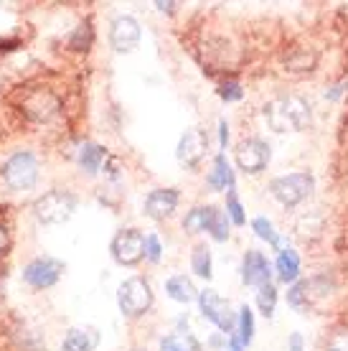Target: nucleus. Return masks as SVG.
<instances>
[{"label":"nucleus","instance_id":"nucleus-35","mask_svg":"<svg viewBox=\"0 0 348 351\" xmlns=\"http://www.w3.org/2000/svg\"><path fill=\"white\" fill-rule=\"evenodd\" d=\"M8 247H10V234H8V229L0 224V255H5Z\"/></svg>","mask_w":348,"mask_h":351},{"label":"nucleus","instance_id":"nucleus-33","mask_svg":"<svg viewBox=\"0 0 348 351\" xmlns=\"http://www.w3.org/2000/svg\"><path fill=\"white\" fill-rule=\"evenodd\" d=\"M288 351H303V334H290L288 339Z\"/></svg>","mask_w":348,"mask_h":351},{"label":"nucleus","instance_id":"nucleus-29","mask_svg":"<svg viewBox=\"0 0 348 351\" xmlns=\"http://www.w3.org/2000/svg\"><path fill=\"white\" fill-rule=\"evenodd\" d=\"M288 66L293 71H310V66H315V56L313 53L308 56V51H297L295 56L288 59Z\"/></svg>","mask_w":348,"mask_h":351},{"label":"nucleus","instance_id":"nucleus-20","mask_svg":"<svg viewBox=\"0 0 348 351\" xmlns=\"http://www.w3.org/2000/svg\"><path fill=\"white\" fill-rule=\"evenodd\" d=\"M105 158H107V150L102 148V145H97V143H84V145L79 148V166L84 168L89 176L99 173Z\"/></svg>","mask_w":348,"mask_h":351},{"label":"nucleus","instance_id":"nucleus-6","mask_svg":"<svg viewBox=\"0 0 348 351\" xmlns=\"http://www.w3.org/2000/svg\"><path fill=\"white\" fill-rule=\"evenodd\" d=\"M114 263L122 267H132L145 260V234L140 229H120L110 245Z\"/></svg>","mask_w":348,"mask_h":351},{"label":"nucleus","instance_id":"nucleus-38","mask_svg":"<svg viewBox=\"0 0 348 351\" xmlns=\"http://www.w3.org/2000/svg\"><path fill=\"white\" fill-rule=\"evenodd\" d=\"M331 351H340V349H331Z\"/></svg>","mask_w":348,"mask_h":351},{"label":"nucleus","instance_id":"nucleus-24","mask_svg":"<svg viewBox=\"0 0 348 351\" xmlns=\"http://www.w3.org/2000/svg\"><path fill=\"white\" fill-rule=\"evenodd\" d=\"M236 334H239V341L244 343V346H249L254 339V313L252 308L244 303L242 308H239V313H236Z\"/></svg>","mask_w":348,"mask_h":351},{"label":"nucleus","instance_id":"nucleus-34","mask_svg":"<svg viewBox=\"0 0 348 351\" xmlns=\"http://www.w3.org/2000/svg\"><path fill=\"white\" fill-rule=\"evenodd\" d=\"M219 143H221V148H227V143H229V125H227V120H219Z\"/></svg>","mask_w":348,"mask_h":351},{"label":"nucleus","instance_id":"nucleus-21","mask_svg":"<svg viewBox=\"0 0 348 351\" xmlns=\"http://www.w3.org/2000/svg\"><path fill=\"white\" fill-rule=\"evenodd\" d=\"M191 270L203 278V280H211L214 275V263H211V250L206 245H196L191 252Z\"/></svg>","mask_w":348,"mask_h":351},{"label":"nucleus","instance_id":"nucleus-11","mask_svg":"<svg viewBox=\"0 0 348 351\" xmlns=\"http://www.w3.org/2000/svg\"><path fill=\"white\" fill-rule=\"evenodd\" d=\"M140 38H142V31H140V23L132 16H117L112 21V26H110V46L117 53L135 51Z\"/></svg>","mask_w":348,"mask_h":351},{"label":"nucleus","instance_id":"nucleus-23","mask_svg":"<svg viewBox=\"0 0 348 351\" xmlns=\"http://www.w3.org/2000/svg\"><path fill=\"white\" fill-rule=\"evenodd\" d=\"M209 214H211V204L206 206H193L186 217H183V229L188 232V234H199V232H206V221H209Z\"/></svg>","mask_w":348,"mask_h":351},{"label":"nucleus","instance_id":"nucleus-13","mask_svg":"<svg viewBox=\"0 0 348 351\" xmlns=\"http://www.w3.org/2000/svg\"><path fill=\"white\" fill-rule=\"evenodd\" d=\"M272 278V263L267 260L264 252H257V250H249L242 260V282L249 285V288H262L267 285Z\"/></svg>","mask_w":348,"mask_h":351},{"label":"nucleus","instance_id":"nucleus-16","mask_svg":"<svg viewBox=\"0 0 348 351\" xmlns=\"http://www.w3.org/2000/svg\"><path fill=\"white\" fill-rule=\"evenodd\" d=\"M99 346V334L97 328H69L64 341H61V349L64 351H95Z\"/></svg>","mask_w":348,"mask_h":351},{"label":"nucleus","instance_id":"nucleus-25","mask_svg":"<svg viewBox=\"0 0 348 351\" xmlns=\"http://www.w3.org/2000/svg\"><path fill=\"white\" fill-rule=\"evenodd\" d=\"M252 229L254 234L262 239V242H267L270 247H275V250H282V237H279L277 232H275V227H272L270 219H264V217H257V219L252 221Z\"/></svg>","mask_w":348,"mask_h":351},{"label":"nucleus","instance_id":"nucleus-28","mask_svg":"<svg viewBox=\"0 0 348 351\" xmlns=\"http://www.w3.org/2000/svg\"><path fill=\"white\" fill-rule=\"evenodd\" d=\"M89 44H92V28L89 26H79L69 38V46L74 51H87Z\"/></svg>","mask_w":348,"mask_h":351},{"label":"nucleus","instance_id":"nucleus-3","mask_svg":"<svg viewBox=\"0 0 348 351\" xmlns=\"http://www.w3.org/2000/svg\"><path fill=\"white\" fill-rule=\"evenodd\" d=\"M3 181L13 191H26L38 181V158L31 150H16L5 163H3Z\"/></svg>","mask_w":348,"mask_h":351},{"label":"nucleus","instance_id":"nucleus-22","mask_svg":"<svg viewBox=\"0 0 348 351\" xmlns=\"http://www.w3.org/2000/svg\"><path fill=\"white\" fill-rule=\"evenodd\" d=\"M206 232H209L216 242H227V239H229V217H227V211H221L219 206H214V204H211V214H209V221H206Z\"/></svg>","mask_w":348,"mask_h":351},{"label":"nucleus","instance_id":"nucleus-2","mask_svg":"<svg viewBox=\"0 0 348 351\" xmlns=\"http://www.w3.org/2000/svg\"><path fill=\"white\" fill-rule=\"evenodd\" d=\"M77 204V196L71 191L53 189V191L38 196L34 202V217L38 224H64L74 217Z\"/></svg>","mask_w":348,"mask_h":351},{"label":"nucleus","instance_id":"nucleus-1","mask_svg":"<svg viewBox=\"0 0 348 351\" xmlns=\"http://www.w3.org/2000/svg\"><path fill=\"white\" fill-rule=\"evenodd\" d=\"M262 114H264V120L270 125V130L275 132H300L313 120L308 99H303L300 95L275 97V99H270L264 105Z\"/></svg>","mask_w":348,"mask_h":351},{"label":"nucleus","instance_id":"nucleus-27","mask_svg":"<svg viewBox=\"0 0 348 351\" xmlns=\"http://www.w3.org/2000/svg\"><path fill=\"white\" fill-rule=\"evenodd\" d=\"M227 217L232 221H234L236 227H242L244 221H247V217H244L242 202L236 199V191H229V196H227Z\"/></svg>","mask_w":348,"mask_h":351},{"label":"nucleus","instance_id":"nucleus-31","mask_svg":"<svg viewBox=\"0 0 348 351\" xmlns=\"http://www.w3.org/2000/svg\"><path fill=\"white\" fill-rule=\"evenodd\" d=\"M219 95H221V99H227V102L242 99V84L239 82H224L221 89H219Z\"/></svg>","mask_w":348,"mask_h":351},{"label":"nucleus","instance_id":"nucleus-10","mask_svg":"<svg viewBox=\"0 0 348 351\" xmlns=\"http://www.w3.org/2000/svg\"><path fill=\"white\" fill-rule=\"evenodd\" d=\"M61 275H64V263L49 255L36 257V260H31V263L23 267V282H28V285L36 290L56 285V282L61 280Z\"/></svg>","mask_w":348,"mask_h":351},{"label":"nucleus","instance_id":"nucleus-12","mask_svg":"<svg viewBox=\"0 0 348 351\" xmlns=\"http://www.w3.org/2000/svg\"><path fill=\"white\" fill-rule=\"evenodd\" d=\"M206 150H209V138H206V132L199 130V128H191V130H186L181 135L175 156H178V163H181V166L196 168L201 160H203Z\"/></svg>","mask_w":348,"mask_h":351},{"label":"nucleus","instance_id":"nucleus-17","mask_svg":"<svg viewBox=\"0 0 348 351\" xmlns=\"http://www.w3.org/2000/svg\"><path fill=\"white\" fill-rule=\"evenodd\" d=\"M209 186L216 191H234V171L224 153H219L214 158V166L209 171Z\"/></svg>","mask_w":348,"mask_h":351},{"label":"nucleus","instance_id":"nucleus-26","mask_svg":"<svg viewBox=\"0 0 348 351\" xmlns=\"http://www.w3.org/2000/svg\"><path fill=\"white\" fill-rule=\"evenodd\" d=\"M260 293H257V308H260V313L264 318H272V313H275V306H277V288L272 285V282H267V285H262V288H257Z\"/></svg>","mask_w":348,"mask_h":351},{"label":"nucleus","instance_id":"nucleus-14","mask_svg":"<svg viewBox=\"0 0 348 351\" xmlns=\"http://www.w3.org/2000/svg\"><path fill=\"white\" fill-rule=\"evenodd\" d=\"M178 202H181V193L175 189H156L145 199V217H150L153 221H166L178 209Z\"/></svg>","mask_w":348,"mask_h":351},{"label":"nucleus","instance_id":"nucleus-30","mask_svg":"<svg viewBox=\"0 0 348 351\" xmlns=\"http://www.w3.org/2000/svg\"><path fill=\"white\" fill-rule=\"evenodd\" d=\"M160 252H163L160 239H158L156 234H148V237H145V260H150V263H158V260H160Z\"/></svg>","mask_w":348,"mask_h":351},{"label":"nucleus","instance_id":"nucleus-32","mask_svg":"<svg viewBox=\"0 0 348 351\" xmlns=\"http://www.w3.org/2000/svg\"><path fill=\"white\" fill-rule=\"evenodd\" d=\"M160 351H188V346H186L178 336H166V339L160 341Z\"/></svg>","mask_w":348,"mask_h":351},{"label":"nucleus","instance_id":"nucleus-8","mask_svg":"<svg viewBox=\"0 0 348 351\" xmlns=\"http://www.w3.org/2000/svg\"><path fill=\"white\" fill-rule=\"evenodd\" d=\"M234 158H236L239 171H244V173H249V176L262 173L264 168L270 166V158H272L270 143L262 141V138H244V141L236 145Z\"/></svg>","mask_w":348,"mask_h":351},{"label":"nucleus","instance_id":"nucleus-19","mask_svg":"<svg viewBox=\"0 0 348 351\" xmlns=\"http://www.w3.org/2000/svg\"><path fill=\"white\" fill-rule=\"evenodd\" d=\"M275 267H277L279 282H297V278H300V255L293 247H282Z\"/></svg>","mask_w":348,"mask_h":351},{"label":"nucleus","instance_id":"nucleus-37","mask_svg":"<svg viewBox=\"0 0 348 351\" xmlns=\"http://www.w3.org/2000/svg\"><path fill=\"white\" fill-rule=\"evenodd\" d=\"M156 5L160 10H168V13H173V8H175V3H156Z\"/></svg>","mask_w":348,"mask_h":351},{"label":"nucleus","instance_id":"nucleus-18","mask_svg":"<svg viewBox=\"0 0 348 351\" xmlns=\"http://www.w3.org/2000/svg\"><path fill=\"white\" fill-rule=\"evenodd\" d=\"M166 293L168 298H173L175 303H193V300H199V290H196V285H193V280L188 275H173V278H168Z\"/></svg>","mask_w":348,"mask_h":351},{"label":"nucleus","instance_id":"nucleus-5","mask_svg":"<svg viewBox=\"0 0 348 351\" xmlns=\"http://www.w3.org/2000/svg\"><path fill=\"white\" fill-rule=\"evenodd\" d=\"M117 306L127 318H140L145 316L153 306V288L145 278H127L117 288Z\"/></svg>","mask_w":348,"mask_h":351},{"label":"nucleus","instance_id":"nucleus-7","mask_svg":"<svg viewBox=\"0 0 348 351\" xmlns=\"http://www.w3.org/2000/svg\"><path fill=\"white\" fill-rule=\"evenodd\" d=\"M199 308H201V313H203V318L211 321L219 331H224V334H234L236 313L232 311L229 300L221 298L216 290H211V288L201 290L199 293Z\"/></svg>","mask_w":348,"mask_h":351},{"label":"nucleus","instance_id":"nucleus-9","mask_svg":"<svg viewBox=\"0 0 348 351\" xmlns=\"http://www.w3.org/2000/svg\"><path fill=\"white\" fill-rule=\"evenodd\" d=\"M331 288L333 285L325 275H315V278H308V280H297V282H293V288H290V293H288V303L293 308H297V311H308V308H313L321 298H325Z\"/></svg>","mask_w":348,"mask_h":351},{"label":"nucleus","instance_id":"nucleus-4","mask_svg":"<svg viewBox=\"0 0 348 351\" xmlns=\"http://www.w3.org/2000/svg\"><path fill=\"white\" fill-rule=\"evenodd\" d=\"M313 189H315V178L308 171L277 176V178L270 181V193L282 206H297V204H303L313 193Z\"/></svg>","mask_w":348,"mask_h":351},{"label":"nucleus","instance_id":"nucleus-36","mask_svg":"<svg viewBox=\"0 0 348 351\" xmlns=\"http://www.w3.org/2000/svg\"><path fill=\"white\" fill-rule=\"evenodd\" d=\"M227 346H229V351H244V343L239 341V336H229V341H227Z\"/></svg>","mask_w":348,"mask_h":351},{"label":"nucleus","instance_id":"nucleus-15","mask_svg":"<svg viewBox=\"0 0 348 351\" xmlns=\"http://www.w3.org/2000/svg\"><path fill=\"white\" fill-rule=\"evenodd\" d=\"M59 112V99L51 95V92H36L26 99V114L31 120H38L44 123L49 117Z\"/></svg>","mask_w":348,"mask_h":351}]
</instances>
